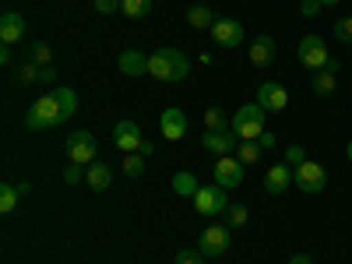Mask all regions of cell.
Segmentation results:
<instances>
[{"instance_id":"32","label":"cell","mask_w":352,"mask_h":264,"mask_svg":"<svg viewBox=\"0 0 352 264\" xmlns=\"http://www.w3.org/2000/svg\"><path fill=\"white\" fill-rule=\"evenodd\" d=\"M176 264H204V254L201 250H180V254H176Z\"/></svg>"},{"instance_id":"4","label":"cell","mask_w":352,"mask_h":264,"mask_svg":"<svg viewBox=\"0 0 352 264\" xmlns=\"http://www.w3.org/2000/svg\"><path fill=\"white\" fill-rule=\"evenodd\" d=\"M296 56H300V64H303L307 71H324V67L331 64L328 43L320 39V36H303V39H300V50H296Z\"/></svg>"},{"instance_id":"31","label":"cell","mask_w":352,"mask_h":264,"mask_svg":"<svg viewBox=\"0 0 352 264\" xmlns=\"http://www.w3.org/2000/svg\"><path fill=\"white\" fill-rule=\"evenodd\" d=\"M124 173L131 176V180H134V176H141V173H144V155L127 152V159H124Z\"/></svg>"},{"instance_id":"8","label":"cell","mask_w":352,"mask_h":264,"mask_svg":"<svg viewBox=\"0 0 352 264\" xmlns=\"http://www.w3.org/2000/svg\"><path fill=\"white\" fill-rule=\"evenodd\" d=\"M208 32H212V39H215L219 46H226V50H240V46L247 43L243 25L232 21V18H215V25L208 28Z\"/></svg>"},{"instance_id":"20","label":"cell","mask_w":352,"mask_h":264,"mask_svg":"<svg viewBox=\"0 0 352 264\" xmlns=\"http://www.w3.org/2000/svg\"><path fill=\"white\" fill-rule=\"evenodd\" d=\"M335 74H338V60H331L324 71H317V74H314V92H317V96H331V92H335V85H338Z\"/></svg>"},{"instance_id":"23","label":"cell","mask_w":352,"mask_h":264,"mask_svg":"<svg viewBox=\"0 0 352 264\" xmlns=\"http://www.w3.org/2000/svg\"><path fill=\"white\" fill-rule=\"evenodd\" d=\"M232 127V116L222 113V106H208L204 109V131H226Z\"/></svg>"},{"instance_id":"14","label":"cell","mask_w":352,"mask_h":264,"mask_svg":"<svg viewBox=\"0 0 352 264\" xmlns=\"http://www.w3.org/2000/svg\"><path fill=\"white\" fill-rule=\"evenodd\" d=\"M113 141H116V148H120V152H138L144 138H141V127L134 120H120L113 127Z\"/></svg>"},{"instance_id":"34","label":"cell","mask_w":352,"mask_h":264,"mask_svg":"<svg viewBox=\"0 0 352 264\" xmlns=\"http://www.w3.org/2000/svg\"><path fill=\"white\" fill-rule=\"evenodd\" d=\"M320 8H324L320 0H300V14H303V18H317Z\"/></svg>"},{"instance_id":"22","label":"cell","mask_w":352,"mask_h":264,"mask_svg":"<svg viewBox=\"0 0 352 264\" xmlns=\"http://www.w3.org/2000/svg\"><path fill=\"white\" fill-rule=\"evenodd\" d=\"M21 197H25V194H21L18 184H0V212L11 215V212L18 208V201H21Z\"/></svg>"},{"instance_id":"30","label":"cell","mask_w":352,"mask_h":264,"mask_svg":"<svg viewBox=\"0 0 352 264\" xmlns=\"http://www.w3.org/2000/svg\"><path fill=\"white\" fill-rule=\"evenodd\" d=\"M39 71H43V67L32 64V60L21 64V67H18V85H36V81H39Z\"/></svg>"},{"instance_id":"9","label":"cell","mask_w":352,"mask_h":264,"mask_svg":"<svg viewBox=\"0 0 352 264\" xmlns=\"http://www.w3.org/2000/svg\"><path fill=\"white\" fill-rule=\"evenodd\" d=\"M212 173H215V184L226 187V190H236V187L243 184V162H240V159H232V155L215 159Z\"/></svg>"},{"instance_id":"41","label":"cell","mask_w":352,"mask_h":264,"mask_svg":"<svg viewBox=\"0 0 352 264\" xmlns=\"http://www.w3.org/2000/svg\"><path fill=\"white\" fill-rule=\"evenodd\" d=\"M320 4H324V8H331V4H338V0H320Z\"/></svg>"},{"instance_id":"35","label":"cell","mask_w":352,"mask_h":264,"mask_svg":"<svg viewBox=\"0 0 352 264\" xmlns=\"http://www.w3.org/2000/svg\"><path fill=\"white\" fill-rule=\"evenodd\" d=\"M64 180H67V184H78V180H85V166L71 162V166L64 169Z\"/></svg>"},{"instance_id":"13","label":"cell","mask_w":352,"mask_h":264,"mask_svg":"<svg viewBox=\"0 0 352 264\" xmlns=\"http://www.w3.org/2000/svg\"><path fill=\"white\" fill-rule=\"evenodd\" d=\"M236 134H232V131H204L201 134V144H204V148H208L215 159H222V155H229L232 148H236Z\"/></svg>"},{"instance_id":"37","label":"cell","mask_w":352,"mask_h":264,"mask_svg":"<svg viewBox=\"0 0 352 264\" xmlns=\"http://www.w3.org/2000/svg\"><path fill=\"white\" fill-rule=\"evenodd\" d=\"M39 85H46V88H50V92H53V85H56V71H53V64L39 71Z\"/></svg>"},{"instance_id":"26","label":"cell","mask_w":352,"mask_h":264,"mask_svg":"<svg viewBox=\"0 0 352 264\" xmlns=\"http://www.w3.org/2000/svg\"><path fill=\"white\" fill-rule=\"evenodd\" d=\"M120 11L127 18H144V14H152V0H124Z\"/></svg>"},{"instance_id":"19","label":"cell","mask_w":352,"mask_h":264,"mask_svg":"<svg viewBox=\"0 0 352 264\" xmlns=\"http://www.w3.org/2000/svg\"><path fill=\"white\" fill-rule=\"evenodd\" d=\"M120 71H124L127 78L148 74V56H144L141 50H124V53H120Z\"/></svg>"},{"instance_id":"40","label":"cell","mask_w":352,"mask_h":264,"mask_svg":"<svg viewBox=\"0 0 352 264\" xmlns=\"http://www.w3.org/2000/svg\"><path fill=\"white\" fill-rule=\"evenodd\" d=\"M289 264H314V257H310V254H296Z\"/></svg>"},{"instance_id":"18","label":"cell","mask_w":352,"mask_h":264,"mask_svg":"<svg viewBox=\"0 0 352 264\" xmlns=\"http://www.w3.org/2000/svg\"><path fill=\"white\" fill-rule=\"evenodd\" d=\"M85 184L92 187L96 194L109 190V184H113V169H109L106 162H92V166H85Z\"/></svg>"},{"instance_id":"39","label":"cell","mask_w":352,"mask_h":264,"mask_svg":"<svg viewBox=\"0 0 352 264\" xmlns=\"http://www.w3.org/2000/svg\"><path fill=\"white\" fill-rule=\"evenodd\" d=\"M152 152H155V144H152V141H141V148H138V155H144V159H148Z\"/></svg>"},{"instance_id":"42","label":"cell","mask_w":352,"mask_h":264,"mask_svg":"<svg viewBox=\"0 0 352 264\" xmlns=\"http://www.w3.org/2000/svg\"><path fill=\"white\" fill-rule=\"evenodd\" d=\"M345 155H349V162H352V141H349V148H345Z\"/></svg>"},{"instance_id":"28","label":"cell","mask_w":352,"mask_h":264,"mask_svg":"<svg viewBox=\"0 0 352 264\" xmlns=\"http://www.w3.org/2000/svg\"><path fill=\"white\" fill-rule=\"evenodd\" d=\"M261 152H264V148H261L257 141H243V144H240V155H236V159H240L243 166H254V162L261 159Z\"/></svg>"},{"instance_id":"6","label":"cell","mask_w":352,"mask_h":264,"mask_svg":"<svg viewBox=\"0 0 352 264\" xmlns=\"http://www.w3.org/2000/svg\"><path fill=\"white\" fill-rule=\"evenodd\" d=\"M64 148H67L71 162L92 166V162H96V152H99V144H96V134H92V131H71L67 141H64Z\"/></svg>"},{"instance_id":"11","label":"cell","mask_w":352,"mask_h":264,"mask_svg":"<svg viewBox=\"0 0 352 264\" xmlns=\"http://www.w3.org/2000/svg\"><path fill=\"white\" fill-rule=\"evenodd\" d=\"M159 131H162L166 141H180V138L187 134V113H184L180 106L162 109V116H159Z\"/></svg>"},{"instance_id":"15","label":"cell","mask_w":352,"mask_h":264,"mask_svg":"<svg viewBox=\"0 0 352 264\" xmlns=\"http://www.w3.org/2000/svg\"><path fill=\"white\" fill-rule=\"evenodd\" d=\"M21 36H25V18L18 11H4V14H0V43L14 46V43H21Z\"/></svg>"},{"instance_id":"24","label":"cell","mask_w":352,"mask_h":264,"mask_svg":"<svg viewBox=\"0 0 352 264\" xmlns=\"http://www.w3.org/2000/svg\"><path fill=\"white\" fill-rule=\"evenodd\" d=\"M187 21H190V28H212V25H215V14H212V8L194 4V8L187 11Z\"/></svg>"},{"instance_id":"27","label":"cell","mask_w":352,"mask_h":264,"mask_svg":"<svg viewBox=\"0 0 352 264\" xmlns=\"http://www.w3.org/2000/svg\"><path fill=\"white\" fill-rule=\"evenodd\" d=\"M28 60L39 64V67H50V60H53V50H50V43H36L32 50H28Z\"/></svg>"},{"instance_id":"25","label":"cell","mask_w":352,"mask_h":264,"mask_svg":"<svg viewBox=\"0 0 352 264\" xmlns=\"http://www.w3.org/2000/svg\"><path fill=\"white\" fill-rule=\"evenodd\" d=\"M247 222H250V212L243 208V204H229V208H226V226L229 229H240Z\"/></svg>"},{"instance_id":"12","label":"cell","mask_w":352,"mask_h":264,"mask_svg":"<svg viewBox=\"0 0 352 264\" xmlns=\"http://www.w3.org/2000/svg\"><path fill=\"white\" fill-rule=\"evenodd\" d=\"M257 102L268 109V113H282V109H289V92H285V85H278V81H264V85L257 88Z\"/></svg>"},{"instance_id":"7","label":"cell","mask_w":352,"mask_h":264,"mask_svg":"<svg viewBox=\"0 0 352 264\" xmlns=\"http://www.w3.org/2000/svg\"><path fill=\"white\" fill-rule=\"evenodd\" d=\"M194 208H197V215H204V219H219V215H226V208H229L226 187H219V184L201 187V190L194 194Z\"/></svg>"},{"instance_id":"1","label":"cell","mask_w":352,"mask_h":264,"mask_svg":"<svg viewBox=\"0 0 352 264\" xmlns=\"http://www.w3.org/2000/svg\"><path fill=\"white\" fill-rule=\"evenodd\" d=\"M78 109V96L71 88H53L43 99H36L25 113V127L28 131H50V127H60L64 120H71Z\"/></svg>"},{"instance_id":"17","label":"cell","mask_w":352,"mask_h":264,"mask_svg":"<svg viewBox=\"0 0 352 264\" xmlns=\"http://www.w3.org/2000/svg\"><path fill=\"white\" fill-rule=\"evenodd\" d=\"M247 56H250L254 67H268V64L275 60V39H272V36H257V39L250 43Z\"/></svg>"},{"instance_id":"10","label":"cell","mask_w":352,"mask_h":264,"mask_svg":"<svg viewBox=\"0 0 352 264\" xmlns=\"http://www.w3.org/2000/svg\"><path fill=\"white\" fill-rule=\"evenodd\" d=\"M197 250L204 257H222L229 250V226H208L197 240Z\"/></svg>"},{"instance_id":"29","label":"cell","mask_w":352,"mask_h":264,"mask_svg":"<svg viewBox=\"0 0 352 264\" xmlns=\"http://www.w3.org/2000/svg\"><path fill=\"white\" fill-rule=\"evenodd\" d=\"M331 36H335L338 43L352 46V18H338V21L331 25Z\"/></svg>"},{"instance_id":"3","label":"cell","mask_w":352,"mask_h":264,"mask_svg":"<svg viewBox=\"0 0 352 264\" xmlns=\"http://www.w3.org/2000/svg\"><path fill=\"white\" fill-rule=\"evenodd\" d=\"M264 116H268V109H264L261 102L240 106L236 113H232V134H236L240 141H257L264 134Z\"/></svg>"},{"instance_id":"5","label":"cell","mask_w":352,"mask_h":264,"mask_svg":"<svg viewBox=\"0 0 352 264\" xmlns=\"http://www.w3.org/2000/svg\"><path fill=\"white\" fill-rule=\"evenodd\" d=\"M292 184H296L303 194H324L328 190V173L324 166H317V162H300L296 169H292Z\"/></svg>"},{"instance_id":"21","label":"cell","mask_w":352,"mask_h":264,"mask_svg":"<svg viewBox=\"0 0 352 264\" xmlns=\"http://www.w3.org/2000/svg\"><path fill=\"white\" fill-rule=\"evenodd\" d=\"M173 190L180 194V197H190V201H194V194L201 190V184H197L194 173H176V176H173Z\"/></svg>"},{"instance_id":"38","label":"cell","mask_w":352,"mask_h":264,"mask_svg":"<svg viewBox=\"0 0 352 264\" xmlns=\"http://www.w3.org/2000/svg\"><path fill=\"white\" fill-rule=\"evenodd\" d=\"M257 144H261V148H275V134H261Z\"/></svg>"},{"instance_id":"16","label":"cell","mask_w":352,"mask_h":264,"mask_svg":"<svg viewBox=\"0 0 352 264\" xmlns=\"http://www.w3.org/2000/svg\"><path fill=\"white\" fill-rule=\"evenodd\" d=\"M289 184H292V169H289V162H275V166L268 169V176H264V190H268V194H285Z\"/></svg>"},{"instance_id":"36","label":"cell","mask_w":352,"mask_h":264,"mask_svg":"<svg viewBox=\"0 0 352 264\" xmlns=\"http://www.w3.org/2000/svg\"><path fill=\"white\" fill-rule=\"evenodd\" d=\"M124 0H96V11L99 14H113V11H120Z\"/></svg>"},{"instance_id":"33","label":"cell","mask_w":352,"mask_h":264,"mask_svg":"<svg viewBox=\"0 0 352 264\" xmlns=\"http://www.w3.org/2000/svg\"><path fill=\"white\" fill-rule=\"evenodd\" d=\"M285 162H292V166L307 162V152H303V144H289V148H285Z\"/></svg>"},{"instance_id":"2","label":"cell","mask_w":352,"mask_h":264,"mask_svg":"<svg viewBox=\"0 0 352 264\" xmlns=\"http://www.w3.org/2000/svg\"><path fill=\"white\" fill-rule=\"evenodd\" d=\"M187 71H190V60H187L184 50L166 46V50H155V53L148 56V78H159V81H166V85L184 81Z\"/></svg>"}]
</instances>
